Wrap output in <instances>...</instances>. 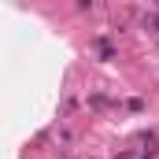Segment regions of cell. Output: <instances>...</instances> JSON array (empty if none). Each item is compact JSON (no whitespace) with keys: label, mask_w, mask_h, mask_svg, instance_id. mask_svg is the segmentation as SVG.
<instances>
[{"label":"cell","mask_w":159,"mask_h":159,"mask_svg":"<svg viewBox=\"0 0 159 159\" xmlns=\"http://www.w3.org/2000/svg\"><path fill=\"white\" fill-rule=\"evenodd\" d=\"M144 26H148V30H156V34H159V11H152V15H144Z\"/></svg>","instance_id":"6da1fadb"}]
</instances>
